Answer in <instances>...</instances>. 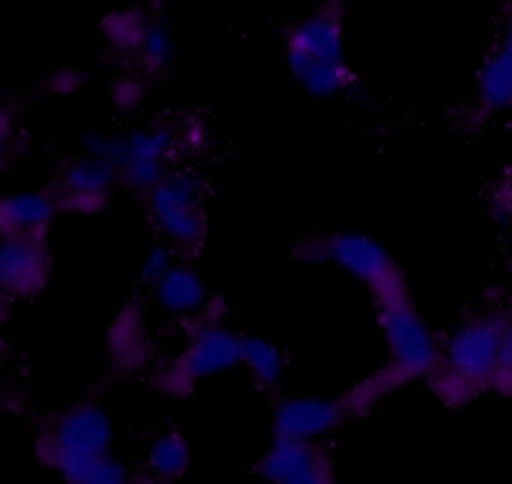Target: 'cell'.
<instances>
[{"label":"cell","mask_w":512,"mask_h":484,"mask_svg":"<svg viewBox=\"0 0 512 484\" xmlns=\"http://www.w3.org/2000/svg\"><path fill=\"white\" fill-rule=\"evenodd\" d=\"M51 276L46 236H0V296L8 301L33 299Z\"/></svg>","instance_id":"11"},{"label":"cell","mask_w":512,"mask_h":484,"mask_svg":"<svg viewBox=\"0 0 512 484\" xmlns=\"http://www.w3.org/2000/svg\"><path fill=\"white\" fill-rule=\"evenodd\" d=\"M199 321L201 327L191 332L184 352L176 359L174 377L169 382L174 387V394L179 387H191V384L221 377V374L241 367L244 334H236L214 316L204 314Z\"/></svg>","instance_id":"8"},{"label":"cell","mask_w":512,"mask_h":484,"mask_svg":"<svg viewBox=\"0 0 512 484\" xmlns=\"http://www.w3.org/2000/svg\"><path fill=\"white\" fill-rule=\"evenodd\" d=\"M179 261L181 256L176 254L169 244L159 241V244H154L149 251H146L144 261H141V279H144L149 286L159 284V281L164 279V276L169 274Z\"/></svg>","instance_id":"21"},{"label":"cell","mask_w":512,"mask_h":484,"mask_svg":"<svg viewBox=\"0 0 512 484\" xmlns=\"http://www.w3.org/2000/svg\"><path fill=\"white\" fill-rule=\"evenodd\" d=\"M83 151L108 161L118 171V184L146 196L171 169L176 133L161 123L131 133H91Z\"/></svg>","instance_id":"5"},{"label":"cell","mask_w":512,"mask_h":484,"mask_svg":"<svg viewBox=\"0 0 512 484\" xmlns=\"http://www.w3.org/2000/svg\"><path fill=\"white\" fill-rule=\"evenodd\" d=\"M191 447L186 437L176 429H166L151 442L146 452V479L151 484H174L189 472Z\"/></svg>","instance_id":"16"},{"label":"cell","mask_w":512,"mask_h":484,"mask_svg":"<svg viewBox=\"0 0 512 484\" xmlns=\"http://www.w3.org/2000/svg\"><path fill=\"white\" fill-rule=\"evenodd\" d=\"M317 259L329 261L344 274L357 279L377 304L410 294L397 261L372 236L354 234V231L324 236L317 241Z\"/></svg>","instance_id":"7"},{"label":"cell","mask_w":512,"mask_h":484,"mask_svg":"<svg viewBox=\"0 0 512 484\" xmlns=\"http://www.w3.org/2000/svg\"><path fill=\"white\" fill-rule=\"evenodd\" d=\"M151 226L161 241L169 244L181 259H191L201 251L209 231L206 201L201 179L189 169L171 166L159 184L144 196Z\"/></svg>","instance_id":"4"},{"label":"cell","mask_w":512,"mask_h":484,"mask_svg":"<svg viewBox=\"0 0 512 484\" xmlns=\"http://www.w3.org/2000/svg\"><path fill=\"white\" fill-rule=\"evenodd\" d=\"M241 369L249 374L254 387L264 392H274L282 384L287 359L279 344H274L267 337H256V334H244L241 344Z\"/></svg>","instance_id":"17"},{"label":"cell","mask_w":512,"mask_h":484,"mask_svg":"<svg viewBox=\"0 0 512 484\" xmlns=\"http://www.w3.org/2000/svg\"><path fill=\"white\" fill-rule=\"evenodd\" d=\"M495 392L512 397V311H505V321H502L500 334V352H497V369L492 387Z\"/></svg>","instance_id":"19"},{"label":"cell","mask_w":512,"mask_h":484,"mask_svg":"<svg viewBox=\"0 0 512 484\" xmlns=\"http://www.w3.org/2000/svg\"><path fill=\"white\" fill-rule=\"evenodd\" d=\"M505 311H480L442 342L440 364L430 374L435 392L452 407L472 402L492 387Z\"/></svg>","instance_id":"1"},{"label":"cell","mask_w":512,"mask_h":484,"mask_svg":"<svg viewBox=\"0 0 512 484\" xmlns=\"http://www.w3.org/2000/svg\"><path fill=\"white\" fill-rule=\"evenodd\" d=\"M8 392V369H6V359L0 354V399L6 397Z\"/></svg>","instance_id":"23"},{"label":"cell","mask_w":512,"mask_h":484,"mask_svg":"<svg viewBox=\"0 0 512 484\" xmlns=\"http://www.w3.org/2000/svg\"><path fill=\"white\" fill-rule=\"evenodd\" d=\"M118 186V171L108 161L83 151L78 158H71L58 174L53 194L66 209L96 211Z\"/></svg>","instance_id":"12"},{"label":"cell","mask_w":512,"mask_h":484,"mask_svg":"<svg viewBox=\"0 0 512 484\" xmlns=\"http://www.w3.org/2000/svg\"><path fill=\"white\" fill-rule=\"evenodd\" d=\"M63 484H134V474L113 452L98 454L58 474Z\"/></svg>","instance_id":"18"},{"label":"cell","mask_w":512,"mask_h":484,"mask_svg":"<svg viewBox=\"0 0 512 484\" xmlns=\"http://www.w3.org/2000/svg\"><path fill=\"white\" fill-rule=\"evenodd\" d=\"M154 299L164 314L176 319H201L209 311L211 294L206 289V281L194 266L181 259L159 284L151 286Z\"/></svg>","instance_id":"14"},{"label":"cell","mask_w":512,"mask_h":484,"mask_svg":"<svg viewBox=\"0 0 512 484\" xmlns=\"http://www.w3.org/2000/svg\"><path fill=\"white\" fill-rule=\"evenodd\" d=\"M139 51L141 58H144L151 68H164L166 63L171 61V53H174V41H171L166 28L149 26L144 31V36L139 38Z\"/></svg>","instance_id":"20"},{"label":"cell","mask_w":512,"mask_h":484,"mask_svg":"<svg viewBox=\"0 0 512 484\" xmlns=\"http://www.w3.org/2000/svg\"><path fill=\"white\" fill-rule=\"evenodd\" d=\"M63 206L53 189L0 196V236H46Z\"/></svg>","instance_id":"13"},{"label":"cell","mask_w":512,"mask_h":484,"mask_svg":"<svg viewBox=\"0 0 512 484\" xmlns=\"http://www.w3.org/2000/svg\"><path fill=\"white\" fill-rule=\"evenodd\" d=\"M287 66L299 86L317 98H334L354 86L347 66L344 28L337 8H319L292 28L287 41Z\"/></svg>","instance_id":"2"},{"label":"cell","mask_w":512,"mask_h":484,"mask_svg":"<svg viewBox=\"0 0 512 484\" xmlns=\"http://www.w3.org/2000/svg\"><path fill=\"white\" fill-rule=\"evenodd\" d=\"M116 424L96 399H83L58 409L43 422L36 437V454L46 467L63 474L66 469L113 449Z\"/></svg>","instance_id":"3"},{"label":"cell","mask_w":512,"mask_h":484,"mask_svg":"<svg viewBox=\"0 0 512 484\" xmlns=\"http://www.w3.org/2000/svg\"><path fill=\"white\" fill-rule=\"evenodd\" d=\"M352 417L347 402L312 394H289L279 397L272 409V432L279 439L299 442H324Z\"/></svg>","instance_id":"10"},{"label":"cell","mask_w":512,"mask_h":484,"mask_svg":"<svg viewBox=\"0 0 512 484\" xmlns=\"http://www.w3.org/2000/svg\"><path fill=\"white\" fill-rule=\"evenodd\" d=\"M256 472L267 484H337V467L324 442L274 437Z\"/></svg>","instance_id":"9"},{"label":"cell","mask_w":512,"mask_h":484,"mask_svg":"<svg viewBox=\"0 0 512 484\" xmlns=\"http://www.w3.org/2000/svg\"><path fill=\"white\" fill-rule=\"evenodd\" d=\"M477 108L485 116L512 113V56L495 46L477 71Z\"/></svg>","instance_id":"15"},{"label":"cell","mask_w":512,"mask_h":484,"mask_svg":"<svg viewBox=\"0 0 512 484\" xmlns=\"http://www.w3.org/2000/svg\"><path fill=\"white\" fill-rule=\"evenodd\" d=\"M377 319L384 347L390 354V377L400 387L412 379L430 377L440 364L442 339L432 332L410 294L377 304Z\"/></svg>","instance_id":"6"},{"label":"cell","mask_w":512,"mask_h":484,"mask_svg":"<svg viewBox=\"0 0 512 484\" xmlns=\"http://www.w3.org/2000/svg\"><path fill=\"white\" fill-rule=\"evenodd\" d=\"M16 148H18L16 126H13V123L0 113V171L8 169V164H11L13 156H16Z\"/></svg>","instance_id":"22"}]
</instances>
